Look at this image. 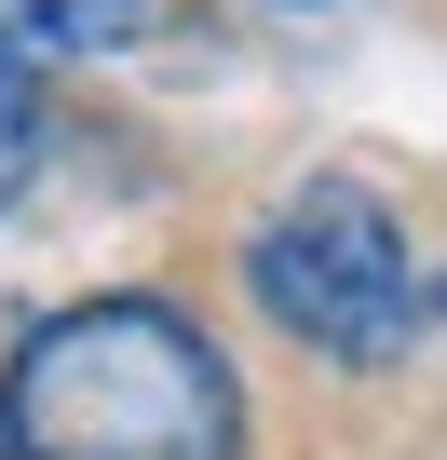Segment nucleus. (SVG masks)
<instances>
[{"instance_id": "obj_1", "label": "nucleus", "mask_w": 447, "mask_h": 460, "mask_svg": "<svg viewBox=\"0 0 447 460\" xmlns=\"http://www.w3.org/2000/svg\"><path fill=\"white\" fill-rule=\"evenodd\" d=\"M0 460H245V379L176 298H68L0 352Z\"/></svg>"}, {"instance_id": "obj_4", "label": "nucleus", "mask_w": 447, "mask_h": 460, "mask_svg": "<svg viewBox=\"0 0 447 460\" xmlns=\"http://www.w3.org/2000/svg\"><path fill=\"white\" fill-rule=\"evenodd\" d=\"M41 136H55V109H41V55L0 28V217H14V190L41 176Z\"/></svg>"}, {"instance_id": "obj_3", "label": "nucleus", "mask_w": 447, "mask_h": 460, "mask_svg": "<svg viewBox=\"0 0 447 460\" xmlns=\"http://www.w3.org/2000/svg\"><path fill=\"white\" fill-rule=\"evenodd\" d=\"M149 14L163 0H0V28L28 55H122V41H149Z\"/></svg>"}, {"instance_id": "obj_2", "label": "nucleus", "mask_w": 447, "mask_h": 460, "mask_svg": "<svg viewBox=\"0 0 447 460\" xmlns=\"http://www.w3.org/2000/svg\"><path fill=\"white\" fill-rule=\"evenodd\" d=\"M245 285H258V312H272L299 352H326V366H393V352L420 339V312H434L407 217H393L366 176L285 190V203L258 217V244H245Z\"/></svg>"}]
</instances>
